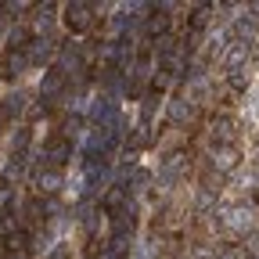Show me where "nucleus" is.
Segmentation results:
<instances>
[{
    "label": "nucleus",
    "instance_id": "f03ea898",
    "mask_svg": "<svg viewBox=\"0 0 259 259\" xmlns=\"http://www.w3.org/2000/svg\"><path fill=\"white\" fill-rule=\"evenodd\" d=\"M231 223H234V227H248V212H234Z\"/></svg>",
    "mask_w": 259,
    "mask_h": 259
},
{
    "label": "nucleus",
    "instance_id": "f257e3e1",
    "mask_svg": "<svg viewBox=\"0 0 259 259\" xmlns=\"http://www.w3.org/2000/svg\"><path fill=\"white\" fill-rule=\"evenodd\" d=\"M245 115L259 126V79L252 83V90H248V97H245Z\"/></svg>",
    "mask_w": 259,
    "mask_h": 259
}]
</instances>
